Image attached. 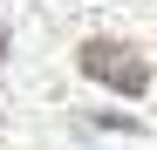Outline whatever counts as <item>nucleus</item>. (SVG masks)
Segmentation results:
<instances>
[{"instance_id": "1", "label": "nucleus", "mask_w": 157, "mask_h": 150, "mask_svg": "<svg viewBox=\"0 0 157 150\" xmlns=\"http://www.w3.org/2000/svg\"><path fill=\"white\" fill-rule=\"evenodd\" d=\"M75 62H82V75H89V82L116 89V96H144V89H150V62H144L130 41L96 34V41H82V48H75Z\"/></svg>"}, {"instance_id": "2", "label": "nucleus", "mask_w": 157, "mask_h": 150, "mask_svg": "<svg viewBox=\"0 0 157 150\" xmlns=\"http://www.w3.org/2000/svg\"><path fill=\"white\" fill-rule=\"evenodd\" d=\"M0 62H7V28H0Z\"/></svg>"}]
</instances>
